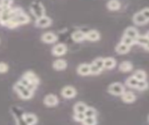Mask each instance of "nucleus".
<instances>
[{"instance_id":"1","label":"nucleus","mask_w":149,"mask_h":125,"mask_svg":"<svg viewBox=\"0 0 149 125\" xmlns=\"http://www.w3.org/2000/svg\"><path fill=\"white\" fill-rule=\"evenodd\" d=\"M30 22V17L23 11L21 8H14L13 17L8 22L6 27L9 29H14L20 25H24Z\"/></svg>"},{"instance_id":"14","label":"nucleus","mask_w":149,"mask_h":125,"mask_svg":"<svg viewBox=\"0 0 149 125\" xmlns=\"http://www.w3.org/2000/svg\"><path fill=\"white\" fill-rule=\"evenodd\" d=\"M58 103H59V99L55 94H48L44 98V104L47 106H49V108L57 105Z\"/></svg>"},{"instance_id":"2","label":"nucleus","mask_w":149,"mask_h":125,"mask_svg":"<svg viewBox=\"0 0 149 125\" xmlns=\"http://www.w3.org/2000/svg\"><path fill=\"white\" fill-rule=\"evenodd\" d=\"M13 89L22 99H24V100L31 99L33 97V95H34V91H32L29 89H27L26 87H24L22 84H21L19 81L14 84Z\"/></svg>"},{"instance_id":"30","label":"nucleus","mask_w":149,"mask_h":125,"mask_svg":"<svg viewBox=\"0 0 149 125\" xmlns=\"http://www.w3.org/2000/svg\"><path fill=\"white\" fill-rule=\"evenodd\" d=\"M84 115H85V117L96 118L97 117V111L94 108H90V106H88L86 111L84 112Z\"/></svg>"},{"instance_id":"22","label":"nucleus","mask_w":149,"mask_h":125,"mask_svg":"<svg viewBox=\"0 0 149 125\" xmlns=\"http://www.w3.org/2000/svg\"><path fill=\"white\" fill-rule=\"evenodd\" d=\"M106 8L111 11H116L121 8V3L119 0H108L106 3Z\"/></svg>"},{"instance_id":"13","label":"nucleus","mask_w":149,"mask_h":125,"mask_svg":"<svg viewBox=\"0 0 149 125\" xmlns=\"http://www.w3.org/2000/svg\"><path fill=\"white\" fill-rule=\"evenodd\" d=\"M148 43H149V35L148 32L146 34H144L143 36H140L137 38V39L135 40V44H138L140 46H142L143 48H144L146 50H148Z\"/></svg>"},{"instance_id":"15","label":"nucleus","mask_w":149,"mask_h":125,"mask_svg":"<svg viewBox=\"0 0 149 125\" xmlns=\"http://www.w3.org/2000/svg\"><path fill=\"white\" fill-rule=\"evenodd\" d=\"M77 72L79 76L85 77L91 75V66L90 64H81L77 66Z\"/></svg>"},{"instance_id":"35","label":"nucleus","mask_w":149,"mask_h":125,"mask_svg":"<svg viewBox=\"0 0 149 125\" xmlns=\"http://www.w3.org/2000/svg\"><path fill=\"white\" fill-rule=\"evenodd\" d=\"M74 119L78 122H82L84 119H85V115H84V113H74Z\"/></svg>"},{"instance_id":"8","label":"nucleus","mask_w":149,"mask_h":125,"mask_svg":"<svg viewBox=\"0 0 149 125\" xmlns=\"http://www.w3.org/2000/svg\"><path fill=\"white\" fill-rule=\"evenodd\" d=\"M61 94L65 99H72L74 97H76L77 92V90L74 89L72 86H65L62 89V91H61Z\"/></svg>"},{"instance_id":"25","label":"nucleus","mask_w":149,"mask_h":125,"mask_svg":"<svg viewBox=\"0 0 149 125\" xmlns=\"http://www.w3.org/2000/svg\"><path fill=\"white\" fill-rule=\"evenodd\" d=\"M88 105L83 102H78L74 105V113H84L86 111Z\"/></svg>"},{"instance_id":"12","label":"nucleus","mask_w":149,"mask_h":125,"mask_svg":"<svg viewBox=\"0 0 149 125\" xmlns=\"http://www.w3.org/2000/svg\"><path fill=\"white\" fill-rule=\"evenodd\" d=\"M100 38H101V35L99 33V31H97L95 29L85 32V40L91 41V42H96V41L100 40Z\"/></svg>"},{"instance_id":"37","label":"nucleus","mask_w":149,"mask_h":125,"mask_svg":"<svg viewBox=\"0 0 149 125\" xmlns=\"http://www.w3.org/2000/svg\"><path fill=\"white\" fill-rule=\"evenodd\" d=\"M140 11H141L146 17L149 18V16H148V7H146V8H143V10H140Z\"/></svg>"},{"instance_id":"20","label":"nucleus","mask_w":149,"mask_h":125,"mask_svg":"<svg viewBox=\"0 0 149 125\" xmlns=\"http://www.w3.org/2000/svg\"><path fill=\"white\" fill-rule=\"evenodd\" d=\"M52 67L57 71H63L67 67V63L63 59H57L52 64Z\"/></svg>"},{"instance_id":"9","label":"nucleus","mask_w":149,"mask_h":125,"mask_svg":"<svg viewBox=\"0 0 149 125\" xmlns=\"http://www.w3.org/2000/svg\"><path fill=\"white\" fill-rule=\"evenodd\" d=\"M132 22L135 25L141 26V25H144V24H148L149 19L147 17L144 16L141 11H138L132 16Z\"/></svg>"},{"instance_id":"32","label":"nucleus","mask_w":149,"mask_h":125,"mask_svg":"<svg viewBox=\"0 0 149 125\" xmlns=\"http://www.w3.org/2000/svg\"><path fill=\"white\" fill-rule=\"evenodd\" d=\"M82 123L83 125H97V118L85 117Z\"/></svg>"},{"instance_id":"11","label":"nucleus","mask_w":149,"mask_h":125,"mask_svg":"<svg viewBox=\"0 0 149 125\" xmlns=\"http://www.w3.org/2000/svg\"><path fill=\"white\" fill-rule=\"evenodd\" d=\"M67 52V47L66 45L63 43H59L57 45H55L54 47L51 50V53H52L54 56H63Z\"/></svg>"},{"instance_id":"21","label":"nucleus","mask_w":149,"mask_h":125,"mask_svg":"<svg viewBox=\"0 0 149 125\" xmlns=\"http://www.w3.org/2000/svg\"><path fill=\"white\" fill-rule=\"evenodd\" d=\"M116 66V61L113 57H106L104 58V69L107 70H111V69L115 68Z\"/></svg>"},{"instance_id":"17","label":"nucleus","mask_w":149,"mask_h":125,"mask_svg":"<svg viewBox=\"0 0 149 125\" xmlns=\"http://www.w3.org/2000/svg\"><path fill=\"white\" fill-rule=\"evenodd\" d=\"M121 99L124 102V103H127V104H132L133 102H135L136 100V96L133 94L132 91H125L122 95H121Z\"/></svg>"},{"instance_id":"18","label":"nucleus","mask_w":149,"mask_h":125,"mask_svg":"<svg viewBox=\"0 0 149 125\" xmlns=\"http://www.w3.org/2000/svg\"><path fill=\"white\" fill-rule=\"evenodd\" d=\"M22 119L24 122L25 125H36L37 123L36 116L31 113H25L22 116Z\"/></svg>"},{"instance_id":"24","label":"nucleus","mask_w":149,"mask_h":125,"mask_svg":"<svg viewBox=\"0 0 149 125\" xmlns=\"http://www.w3.org/2000/svg\"><path fill=\"white\" fill-rule=\"evenodd\" d=\"M133 69V64L129 61H124L119 64V70L123 73L130 72Z\"/></svg>"},{"instance_id":"27","label":"nucleus","mask_w":149,"mask_h":125,"mask_svg":"<svg viewBox=\"0 0 149 125\" xmlns=\"http://www.w3.org/2000/svg\"><path fill=\"white\" fill-rule=\"evenodd\" d=\"M133 77L138 81H144L146 80V73L143 70H136L133 74Z\"/></svg>"},{"instance_id":"16","label":"nucleus","mask_w":149,"mask_h":125,"mask_svg":"<svg viewBox=\"0 0 149 125\" xmlns=\"http://www.w3.org/2000/svg\"><path fill=\"white\" fill-rule=\"evenodd\" d=\"M123 35L129 36V38H130L133 39L135 41V40L137 39V38L139 36L140 34H139V31L136 28H135V27H133V26H129V27H127V28L125 29Z\"/></svg>"},{"instance_id":"29","label":"nucleus","mask_w":149,"mask_h":125,"mask_svg":"<svg viewBox=\"0 0 149 125\" xmlns=\"http://www.w3.org/2000/svg\"><path fill=\"white\" fill-rule=\"evenodd\" d=\"M19 82H20L21 84H22L24 87H26L27 89H29L30 91H36V88L35 86H33V85L31 84V83L28 82V81H27V80H26L25 78H23V77H22V78H21V80H19Z\"/></svg>"},{"instance_id":"28","label":"nucleus","mask_w":149,"mask_h":125,"mask_svg":"<svg viewBox=\"0 0 149 125\" xmlns=\"http://www.w3.org/2000/svg\"><path fill=\"white\" fill-rule=\"evenodd\" d=\"M121 43H123L125 45L129 46V47H132V46H133L135 44V41L133 39H132L130 38H129V36H122V38H121V40H120Z\"/></svg>"},{"instance_id":"33","label":"nucleus","mask_w":149,"mask_h":125,"mask_svg":"<svg viewBox=\"0 0 149 125\" xmlns=\"http://www.w3.org/2000/svg\"><path fill=\"white\" fill-rule=\"evenodd\" d=\"M13 3V0H0V5L2 6L3 8H10Z\"/></svg>"},{"instance_id":"26","label":"nucleus","mask_w":149,"mask_h":125,"mask_svg":"<svg viewBox=\"0 0 149 125\" xmlns=\"http://www.w3.org/2000/svg\"><path fill=\"white\" fill-rule=\"evenodd\" d=\"M138 80L135 78L133 76H132V77H130V78H128L127 80H126V81H125V84H126V86H128L129 88H132V89H136V87H137V85H138Z\"/></svg>"},{"instance_id":"38","label":"nucleus","mask_w":149,"mask_h":125,"mask_svg":"<svg viewBox=\"0 0 149 125\" xmlns=\"http://www.w3.org/2000/svg\"><path fill=\"white\" fill-rule=\"evenodd\" d=\"M2 11H3V8H2V6H1V5H0V17H1Z\"/></svg>"},{"instance_id":"34","label":"nucleus","mask_w":149,"mask_h":125,"mask_svg":"<svg viewBox=\"0 0 149 125\" xmlns=\"http://www.w3.org/2000/svg\"><path fill=\"white\" fill-rule=\"evenodd\" d=\"M147 87H148V84H147L146 80H144V81H139L138 82V85L136 87V89L139 90V91H143V90L147 89Z\"/></svg>"},{"instance_id":"5","label":"nucleus","mask_w":149,"mask_h":125,"mask_svg":"<svg viewBox=\"0 0 149 125\" xmlns=\"http://www.w3.org/2000/svg\"><path fill=\"white\" fill-rule=\"evenodd\" d=\"M13 10H14V8L12 7L3 8L1 17H0V24L2 26H6L8 22L13 17Z\"/></svg>"},{"instance_id":"23","label":"nucleus","mask_w":149,"mask_h":125,"mask_svg":"<svg viewBox=\"0 0 149 125\" xmlns=\"http://www.w3.org/2000/svg\"><path fill=\"white\" fill-rule=\"evenodd\" d=\"M115 50H116V52L118 53V54H127L130 50V47L119 42L118 45L116 46Z\"/></svg>"},{"instance_id":"4","label":"nucleus","mask_w":149,"mask_h":125,"mask_svg":"<svg viewBox=\"0 0 149 125\" xmlns=\"http://www.w3.org/2000/svg\"><path fill=\"white\" fill-rule=\"evenodd\" d=\"M107 91L110 94L115 95V96H121L123 92L126 91L125 87L122 83L120 82H114L111 83V84L107 88Z\"/></svg>"},{"instance_id":"10","label":"nucleus","mask_w":149,"mask_h":125,"mask_svg":"<svg viewBox=\"0 0 149 125\" xmlns=\"http://www.w3.org/2000/svg\"><path fill=\"white\" fill-rule=\"evenodd\" d=\"M58 40V36L53 32H47V33L42 34L41 41L46 44H53Z\"/></svg>"},{"instance_id":"19","label":"nucleus","mask_w":149,"mask_h":125,"mask_svg":"<svg viewBox=\"0 0 149 125\" xmlns=\"http://www.w3.org/2000/svg\"><path fill=\"white\" fill-rule=\"evenodd\" d=\"M71 38L74 42L80 43V42H82V41L85 40V32H83L81 30L74 31L71 35Z\"/></svg>"},{"instance_id":"3","label":"nucleus","mask_w":149,"mask_h":125,"mask_svg":"<svg viewBox=\"0 0 149 125\" xmlns=\"http://www.w3.org/2000/svg\"><path fill=\"white\" fill-rule=\"evenodd\" d=\"M30 11L32 13V15L36 17V19L46 15V8L44 7L43 4L39 1H35L31 3Z\"/></svg>"},{"instance_id":"6","label":"nucleus","mask_w":149,"mask_h":125,"mask_svg":"<svg viewBox=\"0 0 149 125\" xmlns=\"http://www.w3.org/2000/svg\"><path fill=\"white\" fill-rule=\"evenodd\" d=\"M22 77L25 78V80L31 83L33 86H35L36 88H37L39 84V78L37 77V75L36 73H34L33 71H26L24 74L22 75Z\"/></svg>"},{"instance_id":"7","label":"nucleus","mask_w":149,"mask_h":125,"mask_svg":"<svg viewBox=\"0 0 149 125\" xmlns=\"http://www.w3.org/2000/svg\"><path fill=\"white\" fill-rule=\"evenodd\" d=\"M51 24H52V20H51L50 17L47 15L37 18L35 22V25L38 28H46V27H49Z\"/></svg>"},{"instance_id":"36","label":"nucleus","mask_w":149,"mask_h":125,"mask_svg":"<svg viewBox=\"0 0 149 125\" xmlns=\"http://www.w3.org/2000/svg\"><path fill=\"white\" fill-rule=\"evenodd\" d=\"M8 70V66L6 63H3L1 62L0 63V74H4V73H7Z\"/></svg>"},{"instance_id":"31","label":"nucleus","mask_w":149,"mask_h":125,"mask_svg":"<svg viewBox=\"0 0 149 125\" xmlns=\"http://www.w3.org/2000/svg\"><path fill=\"white\" fill-rule=\"evenodd\" d=\"M93 66H95L97 68H99L100 70H104V58L99 57V58H96L94 61L91 63Z\"/></svg>"}]
</instances>
